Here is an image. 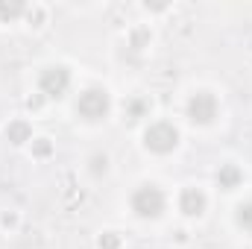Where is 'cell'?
I'll use <instances>...</instances> for the list:
<instances>
[{
	"label": "cell",
	"instance_id": "6da1fadb",
	"mask_svg": "<svg viewBox=\"0 0 252 249\" xmlns=\"http://www.w3.org/2000/svg\"><path fill=\"white\" fill-rule=\"evenodd\" d=\"M132 211L138 217H158L164 211V193L156 185H141L132 193Z\"/></svg>",
	"mask_w": 252,
	"mask_h": 249
},
{
	"label": "cell",
	"instance_id": "7a4b0ae2",
	"mask_svg": "<svg viewBox=\"0 0 252 249\" xmlns=\"http://www.w3.org/2000/svg\"><path fill=\"white\" fill-rule=\"evenodd\" d=\"M76 112H79L85 121H100V118H106V112H109V94H106L103 88H88L85 94H79Z\"/></svg>",
	"mask_w": 252,
	"mask_h": 249
},
{
	"label": "cell",
	"instance_id": "3957f363",
	"mask_svg": "<svg viewBox=\"0 0 252 249\" xmlns=\"http://www.w3.org/2000/svg\"><path fill=\"white\" fill-rule=\"evenodd\" d=\"M144 144H147V150H153V153H170L176 144H179V132H176V126L170 124H153L147 129V135H144Z\"/></svg>",
	"mask_w": 252,
	"mask_h": 249
},
{
	"label": "cell",
	"instance_id": "277c9868",
	"mask_svg": "<svg viewBox=\"0 0 252 249\" xmlns=\"http://www.w3.org/2000/svg\"><path fill=\"white\" fill-rule=\"evenodd\" d=\"M188 118L193 124H211L217 118V100L208 91H199L188 100Z\"/></svg>",
	"mask_w": 252,
	"mask_h": 249
},
{
	"label": "cell",
	"instance_id": "5b68a950",
	"mask_svg": "<svg viewBox=\"0 0 252 249\" xmlns=\"http://www.w3.org/2000/svg\"><path fill=\"white\" fill-rule=\"evenodd\" d=\"M67 85H70V73L64 67H47L38 76V88H41L44 97H56L59 100L64 91H67Z\"/></svg>",
	"mask_w": 252,
	"mask_h": 249
},
{
	"label": "cell",
	"instance_id": "8992f818",
	"mask_svg": "<svg viewBox=\"0 0 252 249\" xmlns=\"http://www.w3.org/2000/svg\"><path fill=\"white\" fill-rule=\"evenodd\" d=\"M202 208H205V196H202V190H196V187H185L182 190V211L185 214H202Z\"/></svg>",
	"mask_w": 252,
	"mask_h": 249
},
{
	"label": "cell",
	"instance_id": "52a82bcc",
	"mask_svg": "<svg viewBox=\"0 0 252 249\" xmlns=\"http://www.w3.org/2000/svg\"><path fill=\"white\" fill-rule=\"evenodd\" d=\"M217 182H220V187L232 190V187L241 182V170H238L235 164H223V167L217 170Z\"/></svg>",
	"mask_w": 252,
	"mask_h": 249
},
{
	"label": "cell",
	"instance_id": "ba28073f",
	"mask_svg": "<svg viewBox=\"0 0 252 249\" xmlns=\"http://www.w3.org/2000/svg\"><path fill=\"white\" fill-rule=\"evenodd\" d=\"M6 135H9L12 144H24V141H30V126L24 124V121H15V124H9Z\"/></svg>",
	"mask_w": 252,
	"mask_h": 249
},
{
	"label": "cell",
	"instance_id": "9c48e42d",
	"mask_svg": "<svg viewBox=\"0 0 252 249\" xmlns=\"http://www.w3.org/2000/svg\"><path fill=\"white\" fill-rule=\"evenodd\" d=\"M238 223H241L244 229H252V202H247V205L238 208Z\"/></svg>",
	"mask_w": 252,
	"mask_h": 249
},
{
	"label": "cell",
	"instance_id": "30bf717a",
	"mask_svg": "<svg viewBox=\"0 0 252 249\" xmlns=\"http://www.w3.org/2000/svg\"><path fill=\"white\" fill-rule=\"evenodd\" d=\"M100 249H118V238H115V235L100 238Z\"/></svg>",
	"mask_w": 252,
	"mask_h": 249
},
{
	"label": "cell",
	"instance_id": "8fae6325",
	"mask_svg": "<svg viewBox=\"0 0 252 249\" xmlns=\"http://www.w3.org/2000/svg\"><path fill=\"white\" fill-rule=\"evenodd\" d=\"M0 12L12 18V15H21V12H24V6H12V9H9V6H0Z\"/></svg>",
	"mask_w": 252,
	"mask_h": 249
}]
</instances>
